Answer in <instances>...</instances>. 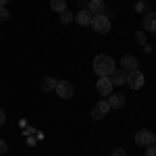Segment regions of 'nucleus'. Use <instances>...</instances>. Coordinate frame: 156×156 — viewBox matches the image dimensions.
<instances>
[{"label":"nucleus","instance_id":"nucleus-1","mask_svg":"<svg viewBox=\"0 0 156 156\" xmlns=\"http://www.w3.org/2000/svg\"><path fill=\"white\" fill-rule=\"evenodd\" d=\"M112 71H115V60H112V56L98 54L96 58H94V73H96L98 77H108Z\"/></svg>","mask_w":156,"mask_h":156},{"label":"nucleus","instance_id":"nucleus-2","mask_svg":"<svg viewBox=\"0 0 156 156\" xmlns=\"http://www.w3.org/2000/svg\"><path fill=\"white\" fill-rule=\"evenodd\" d=\"M92 27L96 29L98 34H108L110 31V17H106V15H96L92 19Z\"/></svg>","mask_w":156,"mask_h":156},{"label":"nucleus","instance_id":"nucleus-3","mask_svg":"<svg viewBox=\"0 0 156 156\" xmlns=\"http://www.w3.org/2000/svg\"><path fill=\"white\" fill-rule=\"evenodd\" d=\"M144 73L140 71V69H135V71H129L127 73V81H125V83L129 85V87H131V90H140V87H142V85H144Z\"/></svg>","mask_w":156,"mask_h":156},{"label":"nucleus","instance_id":"nucleus-4","mask_svg":"<svg viewBox=\"0 0 156 156\" xmlns=\"http://www.w3.org/2000/svg\"><path fill=\"white\" fill-rule=\"evenodd\" d=\"M154 133L150 131V129H140V131L135 133V144L137 146H144V148H148V146L154 144Z\"/></svg>","mask_w":156,"mask_h":156},{"label":"nucleus","instance_id":"nucleus-5","mask_svg":"<svg viewBox=\"0 0 156 156\" xmlns=\"http://www.w3.org/2000/svg\"><path fill=\"white\" fill-rule=\"evenodd\" d=\"M108 110H110V104H108L106 100H100V102L94 104V108H92V119H96V121L104 119L108 115Z\"/></svg>","mask_w":156,"mask_h":156},{"label":"nucleus","instance_id":"nucleus-6","mask_svg":"<svg viewBox=\"0 0 156 156\" xmlns=\"http://www.w3.org/2000/svg\"><path fill=\"white\" fill-rule=\"evenodd\" d=\"M54 92H56L62 100H69V98H73V94H75V90H73V85L69 83V81H58Z\"/></svg>","mask_w":156,"mask_h":156},{"label":"nucleus","instance_id":"nucleus-7","mask_svg":"<svg viewBox=\"0 0 156 156\" xmlns=\"http://www.w3.org/2000/svg\"><path fill=\"white\" fill-rule=\"evenodd\" d=\"M112 81L108 79V77H100L98 79V83H96V90L100 92V96H110L112 94Z\"/></svg>","mask_w":156,"mask_h":156},{"label":"nucleus","instance_id":"nucleus-8","mask_svg":"<svg viewBox=\"0 0 156 156\" xmlns=\"http://www.w3.org/2000/svg\"><path fill=\"white\" fill-rule=\"evenodd\" d=\"M137 67H140V60L135 58V56H131V54H125V56L121 58V69H123V71L129 73V71H135Z\"/></svg>","mask_w":156,"mask_h":156},{"label":"nucleus","instance_id":"nucleus-9","mask_svg":"<svg viewBox=\"0 0 156 156\" xmlns=\"http://www.w3.org/2000/svg\"><path fill=\"white\" fill-rule=\"evenodd\" d=\"M92 19H94V15L87 11V9H81L79 12H75V21L81 25V27H85V25H92Z\"/></svg>","mask_w":156,"mask_h":156},{"label":"nucleus","instance_id":"nucleus-10","mask_svg":"<svg viewBox=\"0 0 156 156\" xmlns=\"http://www.w3.org/2000/svg\"><path fill=\"white\" fill-rule=\"evenodd\" d=\"M108 79L112 81V85H123L125 81H127V71H123V69H115V71L108 75Z\"/></svg>","mask_w":156,"mask_h":156},{"label":"nucleus","instance_id":"nucleus-11","mask_svg":"<svg viewBox=\"0 0 156 156\" xmlns=\"http://www.w3.org/2000/svg\"><path fill=\"white\" fill-rule=\"evenodd\" d=\"M144 29H146V31H150V34H156V12H146Z\"/></svg>","mask_w":156,"mask_h":156},{"label":"nucleus","instance_id":"nucleus-12","mask_svg":"<svg viewBox=\"0 0 156 156\" xmlns=\"http://www.w3.org/2000/svg\"><path fill=\"white\" fill-rule=\"evenodd\" d=\"M104 9H106V6H104V2H102V0H90V2H87V11L92 12L94 17H96V15H102Z\"/></svg>","mask_w":156,"mask_h":156},{"label":"nucleus","instance_id":"nucleus-13","mask_svg":"<svg viewBox=\"0 0 156 156\" xmlns=\"http://www.w3.org/2000/svg\"><path fill=\"white\" fill-rule=\"evenodd\" d=\"M106 102L110 104V108H121L125 104V96H123V94H110Z\"/></svg>","mask_w":156,"mask_h":156},{"label":"nucleus","instance_id":"nucleus-14","mask_svg":"<svg viewBox=\"0 0 156 156\" xmlns=\"http://www.w3.org/2000/svg\"><path fill=\"white\" fill-rule=\"evenodd\" d=\"M56 79L54 77H46V79H42V83H40V87H42V92H54L56 90Z\"/></svg>","mask_w":156,"mask_h":156},{"label":"nucleus","instance_id":"nucleus-15","mask_svg":"<svg viewBox=\"0 0 156 156\" xmlns=\"http://www.w3.org/2000/svg\"><path fill=\"white\" fill-rule=\"evenodd\" d=\"M50 9L56 12L67 11V0H50Z\"/></svg>","mask_w":156,"mask_h":156},{"label":"nucleus","instance_id":"nucleus-16","mask_svg":"<svg viewBox=\"0 0 156 156\" xmlns=\"http://www.w3.org/2000/svg\"><path fill=\"white\" fill-rule=\"evenodd\" d=\"M71 21H75V15L73 12H69V11H62L60 12V23H71Z\"/></svg>","mask_w":156,"mask_h":156},{"label":"nucleus","instance_id":"nucleus-17","mask_svg":"<svg viewBox=\"0 0 156 156\" xmlns=\"http://www.w3.org/2000/svg\"><path fill=\"white\" fill-rule=\"evenodd\" d=\"M135 40H137L140 46H146V31H137L135 34Z\"/></svg>","mask_w":156,"mask_h":156},{"label":"nucleus","instance_id":"nucleus-18","mask_svg":"<svg viewBox=\"0 0 156 156\" xmlns=\"http://www.w3.org/2000/svg\"><path fill=\"white\" fill-rule=\"evenodd\" d=\"M9 15H11V12L6 11L4 6H0V23H2V21H6V19H9Z\"/></svg>","mask_w":156,"mask_h":156},{"label":"nucleus","instance_id":"nucleus-19","mask_svg":"<svg viewBox=\"0 0 156 156\" xmlns=\"http://www.w3.org/2000/svg\"><path fill=\"white\" fill-rule=\"evenodd\" d=\"M135 11H137V12H148V9H146V2H137V4H135Z\"/></svg>","mask_w":156,"mask_h":156},{"label":"nucleus","instance_id":"nucleus-20","mask_svg":"<svg viewBox=\"0 0 156 156\" xmlns=\"http://www.w3.org/2000/svg\"><path fill=\"white\" fill-rule=\"evenodd\" d=\"M146 156H156V146H154V144L146 148Z\"/></svg>","mask_w":156,"mask_h":156},{"label":"nucleus","instance_id":"nucleus-21","mask_svg":"<svg viewBox=\"0 0 156 156\" xmlns=\"http://www.w3.org/2000/svg\"><path fill=\"white\" fill-rule=\"evenodd\" d=\"M112 156H127V150H123V148H117V150H112Z\"/></svg>","mask_w":156,"mask_h":156},{"label":"nucleus","instance_id":"nucleus-22","mask_svg":"<svg viewBox=\"0 0 156 156\" xmlns=\"http://www.w3.org/2000/svg\"><path fill=\"white\" fill-rule=\"evenodd\" d=\"M6 150H9V146H6V142H4V140H0V154H4Z\"/></svg>","mask_w":156,"mask_h":156},{"label":"nucleus","instance_id":"nucleus-23","mask_svg":"<svg viewBox=\"0 0 156 156\" xmlns=\"http://www.w3.org/2000/svg\"><path fill=\"white\" fill-rule=\"evenodd\" d=\"M4 123H6V112H4V110L0 108V127H2Z\"/></svg>","mask_w":156,"mask_h":156},{"label":"nucleus","instance_id":"nucleus-24","mask_svg":"<svg viewBox=\"0 0 156 156\" xmlns=\"http://www.w3.org/2000/svg\"><path fill=\"white\" fill-rule=\"evenodd\" d=\"M77 4L79 6H87V0H77Z\"/></svg>","mask_w":156,"mask_h":156},{"label":"nucleus","instance_id":"nucleus-25","mask_svg":"<svg viewBox=\"0 0 156 156\" xmlns=\"http://www.w3.org/2000/svg\"><path fill=\"white\" fill-rule=\"evenodd\" d=\"M6 2H12V0H0V6H4Z\"/></svg>","mask_w":156,"mask_h":156},{"label":"nucleus","instance_id":"nucleus-26","mask_svg":"<svg viewBox=\"0 0 156 156\" xmlns=\"http://www.w3.org/2000/svg\"><path fill=\"white\" fill-rule=\"evenodd\" d=\"M154 146H156V137H154Z\"/></svg>","mask_w":156,"mask_h":156}]
</instances>
